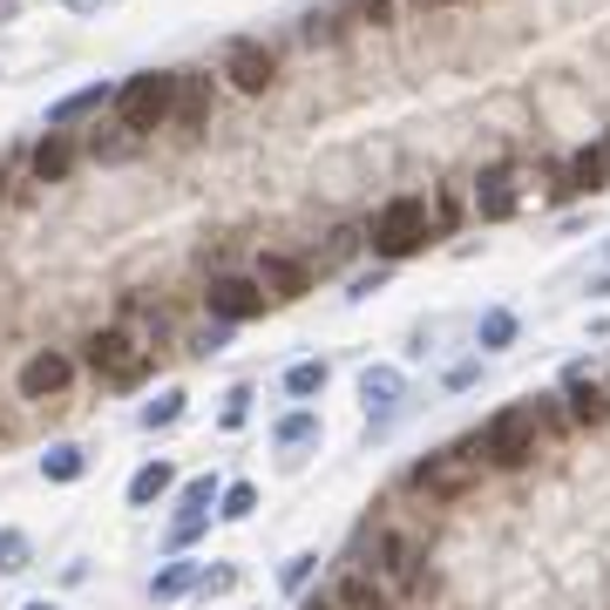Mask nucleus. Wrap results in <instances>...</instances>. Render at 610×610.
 <instances>
[{"instance_id": "1", "label": "nucleus", "mask_w": 610, "mask_h": 610, "mask_svg": "<svg viewBox=\"0 0 610 610\" xmlns=\"http://www.w3.org/2000/svg\"><path fill=\"white\" fill-rule=\"evenodd\" d=\"M116 116H123L130 136H149L156 123H170V116H177V75H163V69L130 75L123 95H116Z\"/></svg>"}, {"instance_id": "2", "label": "nucleus", "mask_w": 610, "mask_h": 610, "mask_svg": "<svg viewBox=\"0 0 610 610\" xmlns=\"http://www.w3.org/2000/svg\"><path fill=\"white\" fill-rule=\"evenodd\" d=\"M536 441H542L536 407H503V414L488 421V434H482V455H488L495 468H523V462L536 455Z\"/></svg>"}, {"instance_id": "3", "label": "nucleus", "mask_w": 610, "mask_h": 610, "mask_svg": "<svg viewBox=\"0 0 610 610\" xmlns=\"http://www.w3.org/2000/svg\"><path fill=\"white\" fill-rule=\"evenodd\" d=\"M482 482V455L475 448H441L427 462H414V488L434 495V503H455V495H468Z\"/></svg>"}, {"instance_id": "4", "label": "nucleus", "mask_w": 610, "mask_h": 610, "mask_svg": "<svg viewBox=\"0 0 610 610\" xmlns=\"http://www.w3.org/2000/svg\"><path fill=\"white\" fill-rule=\"evenodd\" d=\"M427 245V204L421 197H394L373 217V251L380 258H414Z\"/></svg>"}, {"instance_id": "5", "label": "nucleus", "mask_w": 610, "mask_h": 610, "mask_svg": "<svg viewBox=\"0 0 610 610\" xmlns=\"http://www.w3.org/2000/svg\"><path fill=\"white\" fill-rule=\"evenodd\" d=\"M89 366L102 380H116V386H136L149 373V353L130 340V332H95V340H89Z\"/></svg>"}, {"instance_id": "6", "label": "nucleus", "mask_w": 610, "mask_h": 610, "mask_svg": "<svg viewBox=\"0 0 610 610\" xmlns=\"http://www.w3.org/2000/svg\"><path fill=\"white\" fill-rule=\"evenodd\" d=\"M225 75H231V89H245V95H265L271 82H279V62H271V48H265V41H231V54H225Z\"/></svg>"}, {"instance_id": "7", "label": "nucleus", "mask_w": 610, "mask_h": 610, "mask_svg": "<svg viewBox=\"0 0 610 610\" xmlns=\"http://www.w3.org/2000/svg\"><path fill=\"white\" fill-rule=\"evenodd\" d=\"M265 286L258 279H210V292H204V306L217 312V319H225V325H238V319H258L265 312Z\"/></svg>"}, {"instance_id": "8", "label": "nucleus", "mask_w": 610, "mask_h": 610, "mask_svg": "<svg viewBox=\"0 0 610 610\" xmlns=\"http://www.w3.org/2000/svg\"><path fill=\"white\" fill-rule=\"evenodd\" d=\"M258 286H265L271 299H306V292H312V271H306L299 258H279V251H271V258H258Z\"/></svg>"}, {"instance_id": "9", "label": "nucleus", "mask_w": 610, "mask_h": 610, "mask_svg": "<svg viewBox=\"0 0 610 610\" xmlns=\"http://www.w3.org/2000/svg\"><path fill=\"white\" fill-rule=\"evenodd\" d=\"M69 373H75V366H69L62 353H34V360L21 366V394H28V401H48V394H62V386H69Z\"/></svg>"}, {"instance_id": "10", "label": "nucleus", "mask_w": 610, "mask_h": 610, "mask_svg": "<svg viewBox=\"0 0 610 610\" xmlns=\"http://www.w3.org/2000/svg\"><path fill=\"white\" fill-rule=\"evenodd\" d=\"M210 75H177V123L184 130H204L210 123Z\"/></svg>"}, {"instance_id": "11", "label": "nucleus", "mask_w": 610, "mask_h": 610, "mask_svg": "<svg viewBox=\"0 0 610 610\" xmlns=\"http://www.w3.org/2000/svg\"><path fill=\"white\" fill-rule=\"evenodd\" d=\"M475 210L488 217V225H503V217L516 210V177H509V170H488L482 190H475Z\"/></svg>"}, {"instance_id": "12", "label": "nucleus", "mask_w": 610, "mask_h": 610, "mask_svg": "<svg viewBox=\"0 0 610 610\" xmlns=\"http://www.w3.org/2000/svg\"><path fill=\"white\" fill-rule=\"evenodd\" d=\"M603 184H610V143L577 149V156H570V190H590V197H597Z\"/></svg>"}, {"instance_id": "13", "label": "nucleus", "mask_w": 610, "mask_h": 610, "mask_svg": "<svg viewBox=\"0 0 610 610\" xmlns=\"http://www.w3.org/2000/svg\"><path fill=\"white\" fill-rule=\"evenodd\" d=\"M75 170V143L69 136H41V149H34V177L41 184H62Z\"/></svg>"}, {"instance_id": "14", "label": "nucleus", "mask_w": 610, "mask_h": 610, "mask_svg": "<svg viewBox=\"0 0 610 610\" xmlns=\"http://www.w3.org/2000/svg\"><path fill=\"white\" fill-rule=\"evenodd\" d=\"M102 102H108V89H102V82H95V89H75L69 102H54V108H48V130H69V123H82L89 108H102Z\"/></svg>"}, {"instance_id": "15", "label": "nucleus", "mask_w": 610, "mask_h": 610, "mask_svg": "<svg viewBox=\"0 0 610 610\" xmlns=\"http://www.w3.org/2000/svg\"><path fill=\"white\" fill-rule=\"evenodd\" d=\"M170 488H177L170 462H149V468H136V482H130V503H136V509H149L156 495H170Z\"/></svg>"}, {"instance_id": "16", "label": "nucleus", "mask_w": 610, "mask_h": 610, "mask_svg": "<svg viewBox=\"0 0 610 610\" xmlns=\"http://www.w3.org/2000/svg\"><path fill=\"white\" fill-rule=\"evenodd\" d=\"M570 414H577L583 427H597V421L610 414V394H603V386H590V380H570Z\"/></svg>"}, {"instance_id": "17", "label": "nucleus", "mask_w": 610, "mask_h": 610, "mask_svg": "<svg viewBox=\"0 0 610 610\" xmlns=\"http://www.w3.org/2000/svg\"><path fill=\"white\" fill-rule=\"evenodd\" d=\"M414 564H421V542H414V536H386V577H394V583H414Z\"/></svg>"}, {"instance_id": "18", "label": "nucleus", "mask_w": 610, "mask_h": 610, "mask_svg": "<svg viewBox=\"0 0 610 610\" xmlns=\"http://www.w3.org/2000/svg\"><path fill=\"white\" fill-rule=\"evenodd\" d=\"M340 603H347V610H380L386 590H380L373 577H347V583H340Z\"/></svg>"}, {"instance_id": "19", "label": "nucleus", "mask_w": 610, "mask_h": 610, "mask_svg": "<svg viewBox=\"0 0 610 610\" xmlns=\"http://www.w3.org/2000/svg\"><path fill=\"white\" fill-rule=\"evenodd\" d=\"M360 394H366V407H386V401L401 394V373H394V366H373V373L360 380Z\"/></svg>"}, {"instance_id": "20", "label": "nucleus", "mask_w": 610, "mask_h": 610, "mask_svg": "<svg viewBox=\"0 0 610 610\" xmlns=\"http://www.w3.org/2000/svg\"><path fill=\"white\" fill-rule=\"evenodd\" d=\"M325 386V360H299L292 373H286V394H299V401H312Z\"/></svg>"}, {"instance_id": "21", "label": "nucleus", "mask_w": 610, "mask_h": 610, "mask_svg": "<svg viewBox=\"0 0 610 610\" xmlns=\"http://www.w3.org/2000/svg\"><path fill=\"white\" fill-rule=\"evenodd\" d=\"M306 441H319V414H306V407H299V414H286V421H279V448H306Z\"/></svg>"}, {"instance_id": "22", "label": "nucleus", "mask_w": 610, "mask_h": 610, "mask_svg": "<svg viewBox=\"0 0 610 610\" xmlns=\"http://www.w3.org/2000/svg\"><path fill=\"white\" fill-rule=\"evenodd\" d=\"M41 475H48V482H75V475H82V448H69V441H62V448H48Z\"/></svg>"}, {"instance_id": "23", "label": "nucleus", "mask_w": 610, "mask_h": 610, "mask_svg": "<svg viewBox=\"0 0 610 610\" xmlns=\"http://www.w3.org/2000/svg\"><path fill=\"white\" fill-rule=\"evenodd\" d=\"M14 570H28V536L0 529V577H14Z\"/></svg>"}, {"instance_id": "24", "label": "nucleus", "mask_w": 610, "mask_h": 610, "mask_svg": "<svg viewBox=\"0 0 610 610\" xmlns=\"http://www.w3.org/2000/svg\"><path fill=\"white\" fill-rule=\"evenodd\" d=\"M251 509H258V488H251V482H231V488H225V509H217V516H231V523H245Z\"/></svg>"}, {"instance_id": "25", "label": "nucleus", "mask_w": 610, "mask_h": 610, "mask_svg": "<svg viewBox=\"0 0 610 610\" xmlns=\"http://www.w3.org/2000/svg\"><path fill=\"white\" fill-rule=\"evenodd\" d=\"M509 340H516V312H488L482 319V347L495 353V347H509Z\"/></svg>"}, {"instance_id": "26", "label": "nucleus", "mask_w": 610, "mask_h": 610, "mask_svg": "<svg viewBox=\"0 0 610 610\" xmlns=\"http://www.w3.org/2000/svg\"><path fill=\"white\" fill-rule=\"evenodd\" d=\"M190 583H197V564H170V570H163V577H156L149 590H156V597H184Z\"/></svg>"}, {"instance_id": "27", "label": "nucleus", "mask_w": 610, "mask_h": 610, "mask_svg": "<svg viewBox=\"0 0 610 610\" xmlns=\"http://www.w3.org/2000/svg\"><path fill=\"white\" fill-rule=\"evenodd\" d=\"M177 414H184V394H177V386H170V394H156V401L143 407V421H149V427H170Z\"/></svg>"}, {"instance_id": "28", "label": "nucleus", "mask_w": 610, "mask_h": 610, "mask_svg": "<svg viewBox=\"0 0 610 610\" xmlns=\"http://www.w3.org/2000/svg\"><path fill=\"white\" fill-rule=\"evenodd\" d=\"M210 495H217L210 475H204V482H184V509H210Z\"/></svg>"}, {"instance_id": "29", "label": "nucleus", "mask_w": 610, "mask_h": 610, "mask_svg": "<svg viewBox=\"0 0 610 610\" xmlns=\"http://www.w3.org/2000/svg\"><path fill=\"white\" fill-rule=\"evenodd\" d=\"M231 583H238L231 570H204V577H197V590H204V597H217V590H231Z\"/></svg>"}, {"instance_id": "30", "label": "nucleus", "mask_w": 610, "mask_h": 610, "mask_svg": "<svg viewBox=\"0 0 610 610\" xmlns=\"http://www.w3.org/2000/svg\"><path fill=\"white\" fill-rule=\"evenodd\" d=\"M312 564H319V557H292V564H286V590H299V583L312 577Z\"/></svg>"}, {"instance_id": "31", "label": "nucleus", "mask_w": 610, "mask_h": 610, "mask_svg": "<svg viewBox=\"0 0 610 610\" xmlns=\"http://www.w3.org/2000/svg\"><path fill=\"white\" fill-rule=\"evenodd\" d=\"M353 8H373V14H380V8H386V0H353Z\"/></svg>"}, {"instance_id": "32", "label": "nucleus", "mask_w": 610, "mask_h": 610, "mask_svg": "<svg viewBox=\"0 0 610 610\" xmlns=\"http://www.w3.org/2000/svg\"><path fill=\"white\" fill-rule=\"evenodd\" d=\"M312 610H347V603H312Z\"/></svg>"}, {"instance_id": "33", "label": "nucleus", "mask_w": 610, "mask_h": 610, "mask_svg": "<svg viewBox=\"0 0 610 610\" xmlns=\"http://www.w3.org/2000/svg\"><path fill=\"white\" fill-rule=\"evenodd\" d=\"M28 610H48V603H28Z\"/></svg>"}, {"instance_id": "34", "label": "nucleus", "mask_w": 610, "mask_h": 610, "mask_svg": "<svg viewBox=\"0 0 610 610\" xmlns=\"http://www.w3.org/2000/svg\"><path fill=\"white\" fill-rule=\"evenodd\" d=\"M0 197H8V190H0Z\"/></svg>"}, {"instance_id": "35", "label": "nucleus", "mask_w": 610, "mask_h": 610, "mask_svg": "<svg viewBox=\"0 0 610 610\" xmlns=\"http://www.w3.org/2000/svg\"><path fill=\"white\" fill-rule=\"evenodd\" d=\"M421 8H427V0H421Z\"/></svg>"}]
</instances>
